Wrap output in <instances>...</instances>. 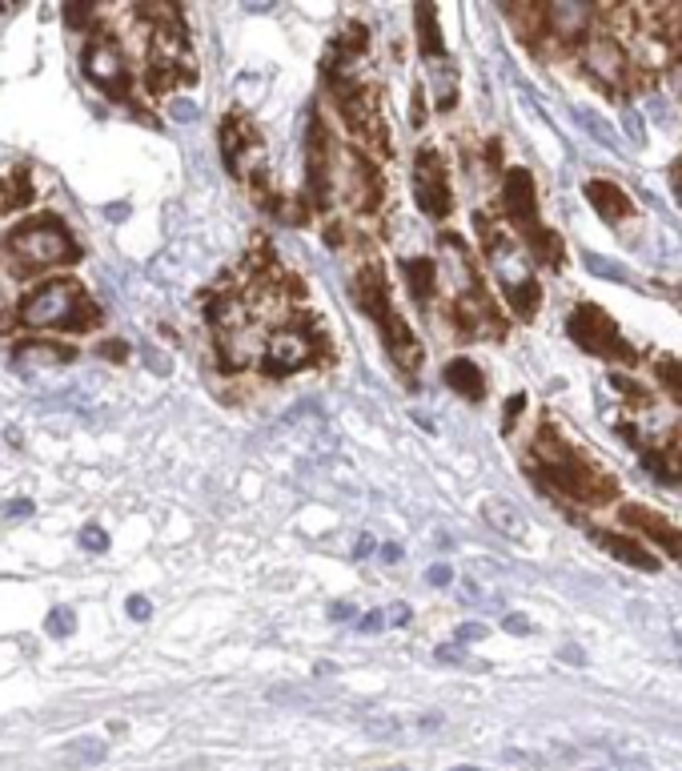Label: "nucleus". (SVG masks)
Returning a JSON list of instances; mask_svg holds the SVG:
<instances>
[{
    "label": "nucleus",
    "instance_id": "f257e3e1",
    "mask_svg": "<svg viewBox=\"0 0 682 771\" xmlns=\"http://www.w3.org/2000/svg\"><path fill=\"white\" fill-rule=\"evenodd\" d=\"M534 458L542 462V466H530L542 482H550V490H558V494H570V498H578V502H606L610 494H614V482L582 454V450H574L554 426H542L538 430V442H534Z\"/></svg>",
    "mask_w": 682,
    "mask_h": 771
},
{
    "label": "nucleus",
    "instance_id": "f03ea898",
    "mask_svg": "<svg viewBox=\"0 0 682 771\" xmlns=\"http://www.w3.org/2000/svg\"><path fill=\"white\" fill-rule=\"evenodd\" d=\"M21 322L33 330H49V326L89 330L97 322V310L89 306L77 282H45L21 302Z\"/></svg>",
    "mask_w": 682,
    "mask_h": 771
},
{
    "label": "nucleus",
    "instance_id": "7ed1b4c3",
    "mask_svg": "<svg viewBox=\"0 0 682 771\" xmlns=\"http://www.w3.org/2000/svg\"><path fill=\"white\" fill-rule=\"evenodd\" d=\"M321 334L317 326L309 322H289V326H277L269 338H265V350H261V370L269 378H285L309 362L321 358Z\"/></svg>",
    "mask_w": 682,
    "mask_h": 771
},
{
    "label": "nucleus",
    "instance_id": "20e7f679",
    "mask_svg": "<svg viewBox=\"0 0 682 771\" xmlns=\"http://www.w3.org/2000/svg\"><path fill=\"white\" fill-rule=\"evenodd\" d=\"M9 249L25 262V270L57 266V262H73L77 257V245H73V237H69V229L61 221H33V225L17 229L9 237Z\"/></svg>",
    "mask_w": 682,
    "mask_h": 771
},
{
    "label": "nucleus",
    "instance_id": "39448f33",
    "mask_svg": "<svg viewBox=\"0 0 682 771\" xmlns=\"http://www.w3.org/2000/svg\"><path fill=\"white\" fill-rule=\"evenodd\" d=\"M566 330H570V338L586 350V354H594V358H618V362H634V350L622 342V334H618V326H614V318L606 314V310H598V306H574L570 310V318H566Z\"/></svg>",
    "mask_w": 682,
    "mask_h": 771
},
{
    "label": "nucleus",
    "instance_id": "423d86ee",
    "mask_svg": "<svg viewBox=\"0 0 682 771\" xmlns=\"http://www.w3.org/2000/svg\"><path fill=\"white\" fill-rule=\"evenodd\" d=\"M414 197H418V209L434 221L450 217L454 209V193H450V181H446V165L434 149L418 153V165H414Z\"/></svg>",
    "mask_w": 682,
    "mask_h": 771
},
{
    "label": "nucleus",
    "instance_id": "0eeeda50",
    "mask_svg": "<svg viewBox=\"0 0 682 771\" xmlns=\"http://www.w3.org/2000/svg\"><path fill=\"white\" fill-rule=\"evenodd\" d=\"M85 73L97 89H105L109 97H125L129 93V73H125V57L113 41H89L85 49Z\"/></svg>",
    "mask_w": 682,
    "mask_h": 771
},
{
    "label": "nucleus",
    "instance_id": "6e6552de",
    "mask_svg": "<svg viewBox=\"0 0 682 771\" xmlns=\"http://www.w3.org/2000/svg\"><path fill=\"white\" fill-rule=\"evenodd\" d=\"M502 201H506L510 221H514L522 233H530V229H538V225H542V221H538V193H534V177H530L526 169H510V173H506V181H502Z\"/></svg>",
    "mask_w": 682,
    "mask_h": 771
},
{
    "label": "nucleus",
    "instance_id": "1a4fd4ad",
    "mask_svg": "<svg viewBox=\"0 0 682 771\" xmlns=\"http://www.w3.org/2000/svg\"><path fill=\"white\" fill-rule=\"evenodd\" d=\"M354 302H358V310L370 318V322H378V326H386L390 318H394V306H390V282H386V270L382 266H366V270H358V278H354Z\"/></svg>",
    "mask_w": 682,
    "mask_h": 771
},
{
    "label": "nucleus",
    "instance_id": "9d476101",
    "mask_svg": "<svg viewBox=\"0 0 682 771\" xmlns=\"http://www.w3.org/2000/svg\"><path fill=\"white\" fill-rule=\"evenodd\" d=\"M582 61H586V69H590L602 85H622V77H626V69H630L626 57H622V49H618V41L606 37V33H590V37H586Z\"/></svg>",
    "mask_w": 682,
    "mask_h": 771
},
{
    "label": "nucleus",
    "instance_id": "9b49d317",
    "mask_svg": "<svg viewBox=\"0 0 682 771\" xmlns=\"http://www.w3.org/2000/svg\"><path fill=\"white\" fill-rule=\"evenodd\" d=\"M221 153H225V165L241 177V173H245V161L261 153V137L253 133V125H249V121H241V117H225V121H221Z\"/></svg>",
    "mask_w": 682,
    "mask_h": 771
},
{
    "label": "nucleus",
    "instance_id": "f8f14e48",
    "mask_svg": "<svg viewBox=\"0 0 682 771\" xmlns=\"http://www.w3.org/2000/svg\"><path fill=\"white\" fill-rule=\"evenodd\" d=\"M346 177H350V201L358 209H378L382 205V173L366 153L346 157Z\"/></svg>",
    "mask_w": 682,
    "mask_h": 771
},
{
    "label": "nucleus",
    "instance_id": "ddd939ff",
    "mask_svg": "<svg viewBox=\"0 0 682 771\" xmlns=\"http://www.w3.org/2000/svg\"><path fill=\"white\" fill-rule=\"evenodd\" d=\"M626 523H630V527H638L650 543L666 547V555L682 563V531H678V527H670L666 519H658L654 510H642V506H626Z\"/></svg>",
    "mask_w": 682,
    "mask_h": 771
},
{
    "label": "nucleus",
    "instance_id": "4468645a",
    "mask_svg": "<svg viewBox=\"0 0 682 771\" xmlns=\"http://www.w3.org/2000/svg\"><path fill=\"white\" fill-rule=\"evenodd\" d=\"M586 201H590V205H594L606 221H622V217H630V213H634V205H630L626 189H622V185H614V181H602V177L586 181Z\"/></svg>",
    "mask_w": 682,
    "mask_h": 771
},
{
    "label": "nucleus",
    "instance_id": "2eb2a0df",
    "mask_svg": "<svg viewBox=\"0 0 682 771\" xmlns=\"http://www.w3.org/2000/svg\"><path fill=\"white\" fill-rule=\"evenodd\" d=\"M594 543H598L606 555H614V559H622V563H630V567H638V571H658V567H662L654 551H646L642 543H634V539H626V535L594 531Z\"/></svg>",
    "mask_w": 682,
    "mask_h": 771
},
{
    "label": "nucleus",
    "instance_id": "dca6fc26",
    "mask_svg": "<svg viewBox=\"0 0 682 771\" xmlns=\"http://www.w3.org/2000/svg\"><path fill=\"white\" fill-rule=\"evenodd\" d=\"M382 334H386V350H390V358L402 366V370H414V366H422V346H418V338H414V330L394 314L386 326H382Z\"/></svg>",
    "mask_w": 682,
    "mask_h": 771
},
{
    "label": "nucleus",
    "instance_id": "f3484780",
    "mask_svg": "<svg viewBox=\"0 0 682 771\" xmlns=\"http://www.w3.org/2000/svg\"><path fill=\"white\" fill-rule=\"evenodd\" d=\"M446 386L454 390V394H462L466 402H482L486 398V374L478 370V362H470V358H454V362H446Z\"/></svg>",
    "mask_w": 682,
    "mask_h": 771
},
{
    "label": "nucleus",
    "instance_id": "a211bd4d",
    "mask_svg": "<svg viewBox=\"0 0 682 771\" xmlns=\"http://www.w3.org/2000/svg\"><path fill=\"white\" fill-rule=\"evenodd\" d=\"M402 278L410 282V294L426 306V302H434V294H438V266L430 262V257H406L402 262Z\"/></svg>",
    "mask_w": 682,
    "mask_h": 771
},
{
    "label": "nucleus",
    "instance_id": "6ab92c4d",
    "mask_svg": "<svg viewBox=\"0 0 682 771\" xmlns=\"http://www.w3.org/2000/svg\"><path fill=\"white\" fill-rule=\"evenodd\" d=\"M482 514H486V523L498 527L506 539H522L526 535V519H522V510L506 498H486L482 502Z\"/></svg>",
    "mask_w": 682,
    "mask_h": 771
},
{
    "label": "nucleus",
    "instance_id": "aec40b11",
    "mask_svg": "<svg viewBox=\"0 0 682 771\" xmlns=\"http://www.w3.org/2000/svg\"><path fill=\"white\" fill-rule=\"evenodd\" d=\"M542 17H546L550 33H558V37H582V29H586V21H590V9H582V5H550V9H542Z\"/></svg>",
    "mask_w": 682,
    "mask_h": 771
},
{
    "label": "nucleus",
    "instance_id": "412c9836",
    "mask_svg": "<svg viewBox=\"0 0 682 771\" xmlns=\"http://www.w3.org/2000/svg\"><path fill=\"white\" fill-rule=\"evenodd\" d=\"M418 45H422V57L430 61H442L446 57V41H442V29H438V9L434 5H418Z\"/></svg>",
    "mask_w": 682,
    "mask_h": 771
},
{
    "label": "nucleus",
    "instance_id": "4be33fe9",
    "mask_svg": "<svg viewBox=\"0 0 682 771\" xmlns=\"http://www.w3.org/2000/svg\"><path fill=\"white\" fill-rule=\"evenodd\" d=\"M502 290H506L510 306L518 310V318H534V310H538V302H542V290H538V282H534L530 274H522V278H510V282H502Z\"/></svg>",
    "mask_w": 682,
    "mask_h": 771
},
{
    "label": "nucleus",
    "instance_id": "5701e85b",
    "mask_svg": "<svg viewBox=\"0 0 682 771\" xmlns=\"http://www.w3.org/2000/svg\"><path fill=\"white\" fill-rule=\"evenodd\" d=\"M73 350H61L53 342H25L17 346V366H65Z\"/></svg>",
    "mask_w": 682,
    "mask_h": 771
},
{
    "label": "nucleus",
    "instance_id": "b1692460",
    "mask_svg": "<svg viewBox=\"0 0 682 771\" xmlns=\"http://www.w3.org/2000/svg\"><path fill=\"white\" fill-rule=\"evenodd\" d=\"M642 466H646L662 486H678V482H682V458H678V450H646V454H642Z\"/></svg>",
    "mask_w": 682,
    "mask_h": 771
},
{
    "label": "nucleus",
    "instance_id": "393cba45",
    "mask_svg": "<svg viewBox=\"0 0 682 771\" xmlns=\"http://www.w3.org/2000/svg\"><path fill=\"white\" fill-rule=\"evenodd\" d=\"M17 290H21L17 266H9L5 257H0V330L17 318Z\"/></svg>",
    "mask_w": 682,
    "mask_h": 771
},
{
    "label": "nucleus",
    "instance_id": "a878e982",
    "mask_svg": "<svg viewBox=\"0 0 682 771\" xmlns=\"http://www.w3.org/2000/svg\"><path fill=\"white\" fill-rule=\"evenodd\" d=\"M526 245H530V253L538 257V262H546V266H562V241L550 233V229H530L526 233Z\"/></svg>",
    "mask_w": 682,
    "mask_h": 771
},
{
    "label": "nucleus",
    "instance_id": "bb28decb",
    "mask_svg": "<svg viewBox=\"0 0 682 771\" xmlns=\"http://www.w3.org/2000/svg\"><path fill=\"white\" fill-rule=\"evenodd\" d=\"M654 378H658V386H666V394H670L674 402H682V362L658 358V362H654Z\"/></svg>",
    "mask_w": 682,
    "mask_h": 771
},
{
    "label": "nucleus",
    "instance_id": "cd10ccee",
    "mask_svg": "<svg viewBox=\"0 0 682 771\" xmlns=\"http://www.w3.org/2000/svg\"><path fill=\"white\" fill-rule=\"evenodd\" d=\"M25 201H29V189H25L21 173H13V177L0 181V213H9V209H17V205H25Z\"/></svg>",
    "mask_w": 682,
    "mask_h": 771
},
{
    "label": "nucleus",
    "instance_id": "c85d7f7f",
    "mask_svg": "<svg viewBox=\"0 0 682 771\" xmlns=\"http://www.w3.org/2000/svg\"><path fill=\"white\" fill-rule=\"evenodd\" d=\"M45 631H49L53 639H69V635L77 631V615H73L69 607H53V615L45 619Z\"/></svg>",
    "mask_w": 682,
    "mask_h": 771
},
{
    "label": "nucleus",
    "instance_id": "c756f323",
    "mask_svg": "<svg viewBox=\"0 0 682 771\" xmlns=\"http://www.w3.org/2000/svg\"><path fill=\"white\" fill-rule=\"evenodd\" d=\"M69 759H73V763H101V759H105V743H97V739H81V743H73V747H69Z\"/></svg>",
    "mask_w": 682,
    "mask_h": 771
},
{
    "label": "nucleus",
    "instance_id": "7c9ffc66",
    "mask_svg": "<svg viewBox=\"0 0 682 771\" xmlns=\"http://www.w3.org/2000/svg\"><path fill=\"white\" fill-rule=\"evenodd\" d=\"M81 547H89L93 555H101V551H109V535H105L101 527H85V531H81Z\"/></svg>",
    "mask_w": 682,
    "mask_h": 771
},
{
    "label": "nucleus",
    "instance_id": "2f4dec72",
    "mask_svg": "<svg viewBox=\"0 0 682 771\" xmlns=\"http://www.w3.org/2000/svg\"><path fill=\"white\" fill-rule=\"evenodd\" d=\"M366 731L374 739H394L398 735V719H374V723H366Z\"/></svg>",
    "mask_w": 682,
    "mask_h": 771
},
{
    "label": "nucleus",
    "instance_id": "473e14b6",
    "mask_svg": "<svg viewBox=\"0 0 682 771\" xmlns=\"http://www.w3.org/2000/svg\"><path fill=\"white\" fill-rule=\"evenodd\" d=\"M125 607H129V615H133L137 623H145V619L153 615V607H149V599H145V595H129V603H125Z\"/></svg>",
    "mask_w": 682,
    "mask_h": 771
},
{
    "label": "nucleus",
    "instance_id": "72a5a7b5",
    "mask_svg": "<svg viewBox=\"0 0 682 771\" xmlns=\"http://www.w3.org/2000/svg\"><path fill=\"white\" fill-rule=\"evenodd\" d=\"M169 113H173L177 121H193V117H197V105H193V101H185V97H177V101L169 105Z\"/></svg>",
    "mask_w": 682,
    "mask_h": 771
},
{
    "label": "nucleus",
    "instance_id": "f704fd0d",
    "mask_svg": "<svg viewBox=\"0 0 682 771\" xmlns=\"http://www.w3.org/2000/svg\"><path fill=\"white\" fill-rule=\"evenodd\" d=\"M5 514H9V519H25V514H33V502L29 498H13V502H5Z\"/></svg>",
    "mask_w": 682,
    "mask_h": 771
},
{
    "label": "nucleus",
    "instance_id": "c9c22d12",
    "mask_svg": "<svg viewBox=\"0 0 682 771\" xmlns=\"http://www.w3.org/2000/svg\"><path fill=\"white\" fill-rule=\"evenodd\" d=\"M386 627V615L382 611H370L362 623H358V631H366V635H374V631H382Z\"/></svg>",
    "mask_w": 682,
    "mask_h": 771
},
{
    "label": "nucleus",
    "instance_id": "e433bc0d",
    "mask_svg": "<svg viewBox=\"0 0 682 771\" xmlns=\"http://www.w3.org/2000/svg\"><path fill=\"white\" fill-rule=\"evenodd\" d=\"M482 635H486L482 623H462V627L454 631V643H462V639H482Z\"/></svg>",
    "mask_w": 682,
    "mask_h": 771
},
{
    "label": "nucleus",
    "instance_id": "4c0bfd02",
    "mask_svg": "<svg viewBox=\"0 0 682 771\" xmlns=\"http://www.w3.org/2000/svg\"><path fill=\"white\" fill-rule=\"evenodd\" d=\"M101 354H105L109 362H125V354H129V346H125V342H105V346H101Z\"/></svg>",
    "mask_w": 682,
    "mask_h": 771
},
{
    "label": "nucleus",
    "instance_id": "58836bf2",
    "mask_svg": "<svg viewBox=\"0 0 682 771\" xmlns=\"http://www.w3.org/2000/svg\"><path fill=\"white\" fill-rule=\"evenodd\" d=\"M430 583H434V587H446V583H454V571H450V567H434V571H430Z\"/></svg>",
    "mask_w": 682,
    "mask_h": 771
},
{
    "label": "nucleus",
    "instance_id": "ea45409f",
    "mask_svg": "<svg viewBox=\"0 0 682 771\" xmlns=\"http://www.w3.org/2000/svg\"><path fill=\"white\" fill-rule=\"evenodd\" d=\"M506 631L526 635V631H530V619H522V615H506Z\"/></svg>",
    "mask_w": 682,
    "mask_h": 771
},
{
    "label": "nucleus",
    "instance_id": "a19ab883",
    "mask_svg": "<svg viewBox=\"0 0 682 771\" xmlns=\"http://www.w3.org/2000/svg\"><path fill=\"white\" fill-rule=\"evenodd\" d=\"M522 406H526V398H522V394H518V398H510V402H506V430H510V426H514V414H518V410H522Z\"/></svg>",
    "mask_w": 682,
    "mask_h": 771
},
{
    "label": "nucleus",
    "instance_id": "79ce46f5",
    "mask_svg": "<svg viewBox=\"0 0 682 771\" xmlns=\"http://www.w3.org/2000/svg\"><path fill=\"white\" fill-rule=\"evenodd\" d=\"M382 559H386V563H398V559H402L398 543H386V547H382Z\"/></svg>",
    "mask_w": 682,
    "mask_h": 771
},
{
    "label": "nucleus",
    "instance_id": "37998d69",
    "mask_svg": "<svg viewBox=\"0 0 682 771\" xmlns=\"http://www.w3.org/2000/svg\"><path fill=\"white\" fill-rule=\"evenodd\" d=\"M329 615H333V619H350V615H354V607H350V603H337Z\"/></svg>",
    "mask_w": 682,
    "mask_h": 771
},
{
    "label": "nucleus",
    "instance_id": "c03bdc74",
    "mask_svg": "<svg viewBox=\"0 0 682 771\" xmlns=\"http://www.w3.org/2000/svg\"><path fill=\"white\" fill-rule=\"evenodd\" d=\"M105 217H113V221H121V217H129V205H109V209H105Z\"/></svg>",
    "mask_w": 682,
    "mask_h": 771
},
{
    "label": "nucleus",
    "instance_id": "a18cd8bd",
    "mask_svg": "<svg viewBox=\"0 0 682 771\" xmlns=\"http://www.w3.org/2000/svg\"><path fill=\"white\" fill-rule=\"evenodd\" d=\"M438 659H446V663H450V659H462V647H438Z\"/></svg>",
    "mask_w": 682,
    "mask_h": 771
},
{
    "label": "nucleus",
    "instance_id": "49530a36",
    "mask_svg": "<svg viewBox=\"0 0 682 771\" xmlns=\"http://www.w3.org/2000/svg\"><path fill=\"white\" fill-rule=\"evenodd\" d=\"M65 17H69V21H73V25H77V21H85V17H89V9H81V5H73V9H69V13H65Z\"/></svg>",
    "mask_w": 682,
    "mask_h": 771
},
{
    "label": "nucleus",
    "instance_id": "de8ad7c7",
    "mask_svg": "<svg viewBox=\"0 0 682 771\" xmlns=\"http://www.w3.org/2000/svg\"><path fill=\"white\" fill-rule=\"evenodd\" d=\"M370 551H374V539H370V535H362V539H358V555H362V559H366V555H370Z\"/></svg>",
    "mask_w": 682,
    "mask_h": 771
},
{
    "label": "nucleus",
    "instance_id": "09e8293b",
    "mask_svg": "<svg viewBox=\"0 0 682 771\" xmlns=\"http://www.w3.org/2000/svg\"><path fill=\"white\" fill-rule=\"evenodd\" d=\"M406 619H410V607L398 603V607H394V623H406Z\"/></svg>",
    "mask_w": 682,
    "mask_h": 771
},
{
    "label": "nucleus",
    "instance_id": "8fccbe9b",
    "mask_svg": "<svg viewBox=\"0 0 682 771\" xmlns=\"http://www.w3.org/2000/svg\"><path fill=\"white\" fill-rule=\"evenodd\" d=\"M674 193H678V201H682V169H674Z\"/></svg>",
    "mask_w": 682,
    "mask_h": 771
},
{
    "label": "nucleus",
    "instance_id": "3c124183",
    "mask_svg": "<svg viewBox=\"0 0 682 771\" xmlns=\"http://www.w3.org/2000/svg\"><path fill=\"white\" fill-rule=\"evenodd\" d=\"M454 771H482V767H470V763H466V767H454Z\"/></svg>",
    "mask_w": 682,
    "mask_h": 771
},
{
    "label": "nucleus",
    "instance_id": "603ef678",
    "mask_svg": "<svg viewBox=\"0 0 682 771\" xmlns=\"http://www.w3.org/2000/svg\"><path fill=\"white\" fill-rule=\"evenodd\" d=\"M382 771H410V767H382Z\"/></svg>",
    "mask_w": 682,
    "mask_h": 771
}]
</instances>
